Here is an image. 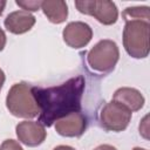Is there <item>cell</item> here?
<instances>
[{
	"mask_svg": "<svg viewBox=\"0 0 150 150\" xmlns=\"http://www.w3.org/2000/svg\"><path fill=\"white\" fill-rule=\"evenodd\" d=\"M40 114L39 121L45 127H52L57 120L81 110L84 91V79L79 75L64 83L49 88L32 87Z\"/></svg>",
	"mask_w": 150,
	"mask_h": 150,
	"instance_id": "obj_1",
	"label": "cell"
},
{
	"mask_svg": "<svg viewBox=\"0 0 150 150\" xmlns=\"http://www.w3.org/2000/svg\"><path fill=\"white\" fill-rule=\"evenodd\" d=\"M6 107L15 117L34 118L40 114L32 86L26 82H18L11 87L6 96Z\"/></svg>",
	"mask_w": 150,
	"mask_h": 150,
	"instance_id": "obj_2",
	"label": "cell"
},
{
	"mask_svg": "<svg viewBox=\"0 0 150 150\" xmlns=\"http://www.w3.org/2000/svg\"><path fill=\"white\" fill-rule=\"evenodd\" d=\"M150 23L143 20L125 21L123 28V47L134 59H144L149 55Z\"/></svg>",
	"mask_w": 150,
	"mask_h": 150,
	"instance_id": "obj_3",
	"label": "cell"
},
{
	"mask_svg": "<svg viewBox=\"0 0 150 150\" xmlns=\"http://www.w3.org/2000/svg\"><path fill=\"white\" fill-rule=\"evenodd\" d=\"M120 59V49L115 41L104 39L98 41L87 55L90 68L98 73L111 71Z\"/></svg>",
	"mask_w": 150,
	"mask_h": 150,
	"instance_id": "obj_4",
	"label": "cell"
},
{
	"mask_svg": "<svg viewBox=\"0 0 150 150\" xmlns=\"http://www.w3.org/2000/svg\"><path fill=\"white\" fill-rule=\"evenodd\" d=\"M75 6L80 13L91 15L105 26L114 25L118 19V9L109 0H77Z\"/></svg>",
	"mask_w": 150,
	"mask_h": 150,
	"instance_id": "obj_5",
	"label": "cell"
},
{
	"mask_svg": "<svg viewBox=\"0 0 150 150\" xmlns=\"http://www.w3.org/2000/svg\"><path fill=\"white\" fill-rule=\"evenodd\" d=\"M131 121V111L123 104L110 101L103 105L100 112L101 125L108 131L120 132L128 128Z\"/></svg>",
	"mask_w": 150,
	"mask_h": 150,
	"instance_id": "obj_6",
	"label": "cell"
},
{
	"mask_svg": "<svg viewBox=\"0 0 150 150\" xmlns=\"http://www.w3.org/2000/svg\"><path fill=\"white\" fill-rule=\"evenodd\" d=\"M63 41L71 48L79 49L86 47L91 38H93V29L91 27L82 21H73L69 22L62 32Z\"/></svg>",
	"mask_w": 150,
	"mask_h": 150,
	"instance_id": "obj_7",
	"label": "cell"
},
{
	"mask_svg": "<svg viewBox=\"0 0 150 150\" xmlns=\"http://www.w3.org/2000/svg\"><path fill=\"white\" fill-rule=\"evenodd\" d=\"M15 132L18 139L27 146H38L43 143L47 137L45 125L35 121H22L16 124Z\"/></svg>",
	"mask_w": 150,
	"mask_h": 150,
	"instance_id": "obj_8",
	"label": "cell"
},
{
	"mask_svg": "<svg viewBox=\"0 0 150 150\" xmlns=\"http://www.w3.org/2000/svg\"><path fill=\"white\" fill-rule=\"evenodd\" d=\"M87 128V118L81 111L71 112L55 122V130L63 137H80Z\"/></svg>",
	"mask_w": 150,
	"mask_h": 150,
	"instance_id": "obj_9",
	"label": "cell"
},
{
	"mask_svg": "<svg viewBox=\"0 0 150 150\" xmlns=\"http://www.w3.org/2000/svg\"><path fill=\"white\" fill-rule=\"evenodd\" d=\"M35 21H36V18L33 14L20 9V11H14L9 13L4 21V25L9 33L19 35L30 30L35 25Z\"/></svg>",
	"mask_w": 150,
	"mask_h": 150,
	"instance_id": "obj_10",
	"label": "cell"
},
{
	"mask_svg": "<svg viewBox=\"0 0 150 150\" xmlns=\"http://www.w3.org/2000/svg\"><path fill=\"white\" fill-rule=\"evenodd\" d=\"M112 101H116V102L123 104L131 112L141 110L144 105V102H145L142 93L139 90H137L135 88H130V87L118 88L114 93Z\"/></svg>",
	"mask_w": 150,
	"mask_h": 150,
	"instance_id": "obj_11",
	"label": "cell"
},
{
	"mask_svg": "<svg viewBox=\"0 0 150 150\" xmlns=\"http://www.w3.org/2000/svg\"><path fill=\"white\" fill-rule=\"evenodd\" d=\"M41 9L47 19L52 23H62L67 20L68 16V5L63 0H54V1H42Z\"/></svg>",
	"mask_w": 150,
	"mask_h": 150,
	"instance_id": "obj_12",
	"label": "cell"
},
{
	"mask_svg": "<svg viewBox=\"0 0 150 150\" xmlns=\"http://www.w3.org/2000/svg\"><path fill=\"white\" fill-rule=\"evenodd\" d=\"M148 6H135V7H127L122 12V18L125 21L129 20H143L148 21L150 20V13H149Z\"/></svg>",
	"mask_w": 150,
	"mask_h": 150,
	"instance_id": "obj_13",
	"label": "cell"
},
{
	"mask_svg": "<svg viewBox=\"0 0 150 150\" xmlns=\"http://www.w3.org/2000/svg\"><path fill=\"white\" fill-rule=\"evenodd\" d=\"M15 4L21 7L22 11L26 12H36L39 9H41V4L42 1H36V0H15Z\"/></svg>",
	"mask_w": 150,
	"mask_h": 150,
	"instance_id": "obj_14",
	"label": "cell"
},
{
	"mask_svg": "<svg viewBox=\"0 0 150 150\" xmlns=\"http://www.w3.org/2000/svg\"><path fill=\"white\" fill-rule=\"evenodd\" d=\"M0 150H23V149L18 141L11 138V139H5L1 143Z\"/></svg>",
	"mask_w": 150,
	"mask_h": 150,
	"instance_id": "obj_15",
	"label": "cell"
},
{
	"mask_svg": "<svg viewBox=\"0 0 150 150\" xmlns=\"http://www.w3.org/2000/svg\"><path fill=\"white\" fill-rule=\"evenodd\" d=\"M146 121H148V116H145L139 124V134H142L144 138H148V122Z\"/></svg>",
	"mask_w": 150,
	"mask_h": 150,
	"instance_id": "obj_16",
	"label": "cell"
},
{
	"mask_svg": "<svg viewBox=\"0 0 150 150\" xmlns=\"http://www.w3.org/2000/svg\"><path fill=\"white\" fill-rule=\"evenodd\" d=\"M6 41H7L6 34H5L4 29L0 27V52L4 50V48H5V46H6Z\"/></svg>",
	"mask_w": 150,
	"mask_h": 150,
	"instance_id": "obj_17",
	"label": "cell"
},
{
	"mask_svg": "<svg viewBox=\"0 0 150 150\" xmlns=\"http://www.w3.org/2000/svg\"><path fill=\"white\" fill-rule=\"evenodd\" d=\"M94 150H117V149L110 144H101V145L96 146Z\"/></svg>",
	"mask_w": 150,
	"mask_h": 150,
	"instance_id": "obj_18",
	"label": "cell"
},
{
	"mask_svg": "<svg viewBox=\"0 0 150 150\" xmlns=\"http://www.w3.org/2000/svg\"><path fill=\"white\" fill-rule=\"evenodd\" d=\"M5 80H6L5 73H4V70L0 68V91H1V89H2V86H4V83H5Z\"/></svg>",
	"mask_w": 150,
	"mask_h": 150,
	"instance_id": "obj_19",
	"label": "cell"
},
{
	"mask_svg": "<svg viewBox=\"0 0 150 150\" xmlns=\"http://www.w3.org/2000/svg\"><path fill=\"white\" fill-rule=\"evenodd\" d=\"M53 150H75V149L73 146H69V145H57Z\"/></svg>",
	"mask_w": 150,
	"mask_h": 150,
	"instance_id": "obj_20",
	"label": "cell"
},
{
	"mask_svg": "<svg viewBox=\"0 0 150 150\" xmlns=\"http://www.w3.org/2000/svg\"><path fill=\"white\" fill-rule=\"evenodd\" d=\"M6 1L5 0H0V15L2 14V12H4V9H5V7H6Z\"/></svg>",
	"mask_w": 150,
	"mask_h": 150,
	"instance_id": "obj_21",
	"label": "cell"
},
{
	"mask_svg": "<svg viewBox=\"0 0 150 150\" xmlns=\"http://www.w3.org/2000/svg\"><path fill=\"white\" fill-rule=\"evenodd\" d=\"M132 150H146V149H144V148H139V146H136V148H134Z\"/></svg>",
	"mask_w": 150,
	"mask_h": 150,
	"instance_id": "obj_22",
	"label": "cell"
}]
</instances>
